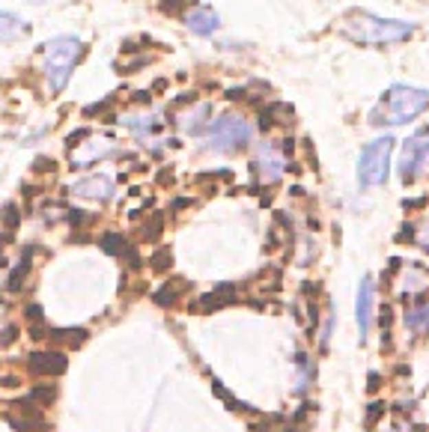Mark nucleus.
<instances>
[{
	"instance_id": "3",
	"label": "nucleus",
	"mask_w": 429,
	"mask_h": 432,
	"mask_svg": "<svg viewBox=\"0 0 429 432\" xmlns=\"http://www.w3.org/2000/svg\"><path fill=\"white\" fill-rule=\"evenodd\" d=\"M346 39L358 45H393L402 42L415 33V27L406 21H388V18H375L370 12H352L340 27Z\"/></svg>"
},
{
	"instance_id": "22",
	"label": "nucleus",
	"mask_w": 429,
	"mask_h": 432,
	"mask_svg": "<svg viewBox=\"0 0 429 432\" xmlns=\"http://www.w3.org/2000/svg\"><path fill=\"white\" fill-rule=\"evenodd\" d=\"M170 263H173L170 250H158V254L149 259V268H152V272H164V268H170Z\"/></svg>"
},
{
	"instance_id": "25",
	"label": "nucleus",
	"mask_w": 429,
	"mask_h": 432,
	"mask_svg": "<svg viewBox=\"0 0 429 432\" xmlns=\"http://www.w3.org/2000/svg\"><path fill=\"white\" fill-rule=\"evenodd\" d=\"M24 316H30V322H33V325H42V307H39V304H27V307H24Z\"/></svg>"
},
{
	"instance_id": "12",
	"label": "nucleus",
	"mask_w": 429,
	"mask_h": 432,
	"mask_svg": "<svg viewBox=\"0 0 429 432\" xmlns=\"http://www.w3.org/2000/svg\"><path fill=\"white\" fill-rule=\"evenodd\" d=\"M185 24H188V30L197 33V36H212L214 30H218L221 18H218V12H212L209 6H197L185 15Z\"/></svg>"
},
{
	"instance_id": "20",
	"label": "nucleus",
	"mask_w": 429,
	"mask_h": 432,
	"mask_svg": "<svg viewBox=\"0 0 429 432\" xmlns=\"http://www.w3.org/2000/svg\"><path fill=\"white\" fill-rule=\"evenodd\" d=\"M188 283L185 281H170L164 283L161 290L155 292V304H161V307H167V304H176L179 301V292H185Z\"/></svg>"
},
{
	"instance_id": "13",
	"label": "nucleus",
	"mask_w": 429,
	"mask_h": 432,
	"mask_svg": "<svg viewBox=\"0 0 429 432\" xmlns=\"http://www.w3.org/2000/svg\"><path fill=\"white\" fill-rule=\"evenodd\" d=\"M30 33V24L24 21V18H18L15 12H3L0 9V42H18L21 36Z\"/></svg>"
},
{
	"instance_id": "2",
	"label": "nucleus",
	"mask_w": 429,
	"mask_h": 432,
	"mask_svg": "<svg viewBox=\"0 0 429 432\" xmlns=\"http://www.w3.org/2000/svg\"><path fill=\"white\" fill-rule=\"evenodd\" d=\"M426 105H429V89L393 84L390 89H384V96H382V102L375 105L370 122L373 125H406L408 120H415Z\"/></svg>"
},
{
	"instance_id": "17",
	"label": "nucleus",
	"mask_w": 429,
	"mask_h": 432,
	"mask_svg": "<svg viewBox=\"0 0 429 432\" xmlns=\"http://www.w3.org/2000/svg\"><path fill=\"white\" fill-rule=\"evenodd\" d=\"M209 122H212L209 105H200L197 111H188V116H182V131H188V134H203Z\"/></svg>"
},
{
	"instance_id": "14",
	"label": "nucleus",
	"mask_w": 429,
	"mask_h": 432,
	"mask_svg": "<svg viewBox=\"0 0 429 432\" xmlns=\"http://www.w3.org/2000/svg\"><path fill=\"white\" fill-rule=\"evenodd\" d=\"M236 286H230V283H223V286H218V290H212L209 295H203L197 304H191V307H197L200 313H212V310H218V307H227V304H232L236 301Z\"/></svg>"
},
{
	"instance_id": "8",
	"label": "nucleus",
	"mask_w": 429,
	"mask_h": 432,
	"mask_svg": "<svg viewBox=\"0 0 429 432\" xmlns=\"http://www.w3.org/2000/svg\"><path fill=\"white\" fill-rule=\"evenodd\" d=\"M254 170L263 182H277L286 170V152H277L274 143H263L254 158Z\"/></svg>"
},
{
	"instance_id": "21",
	"label": "nucleus",
	"mask_w": 429,
	"mask_h": 432,
	"mask_svg": "<svg viewBox=\"0 0 429 432\" xmlns=\"http://www.w3.org/2000/svg\"><path fill=\"white\" fill-rule=\"evenodd\" d=\"M98 248H102L104 254H111V257H125V250H129V241H125L120 233H104V236L98 239Z\"/></svg>"
},
{
	"instance_id": "24",
	"label": "nucleus",
	"mask_w": 429,
	"mask_h": 432,
	"mask_svg": "<svg viewBox=\"0 0 429 432\" xmlns=\"http://www.w3.org/2000/svg\"><path fill=\"white\" fill-rule=\"evenodd\" d=\"M0 221H6V227L15 230L18 227V209H15V206H6V209L0 212Z\"/></svg>"
},
{
	"instance_id": "28",
	"label": "nucleus",
	"mask_w": 429,
	"mask_h": 432,
	"mask_svg": "<svg viewBox=\"0 0 429 432\" xmlns=\"http://www.w3.org/2000/svg\"><path fill=\"white\" fill-rule=\"evenodd\" d=\"M420 241H424L426 250H429V224H426V230H424V236H420Z\"/></svg>"
},
{
	"instance_id": "10",
	"label": "nucleus",
	"mask_w": 429,
	"mask_h": 432,
	"mask_svg": "<svg viewBox=\"0 0 429 432\" xmlns=\"http://www.w3.org/2000/svg\"><path fill=\"white\" fill-rule=\"evenodd\" d=\"M69 367V358L63 352H30L27 355V370L33 376H45V379H51V376H63Z\"/></svg>"
},
{
	"instance_id": "11",
	"label": "nucleus",
	"mask_w": 429,
	"mask_h": 432,
	"mask_svg": "<svg viewBox=\"0 0 429 432\" xmlns=\"http://www.w3.org/2000/svg\"><path fill=\"white\" fill-rule=\"evenodd\" d=\"M87 143H89V149H78V152H72V167H89V164H96L98 158H104V155H111L113 152V143L107 140V138H89L87 134Z\"/></svg>"
},
{
	"instance_id": "7",
	"label": "nucleus",
	"mask_w": 429,
	"mask_h": 432,
	"mask_svg": "<svg viewBox=\"0 0 429 432\" xmlns=\"http://www.w3.org/2000/svg\"><path fill=\"white\" fill-rule=\"evenodd\" d=\"M113 191H116L113 179L104 176V173L84 176V179H78V182L72 185V194L80 197V200H93V203H107L113 197Z\"/></svg>"
},
{
	"instance_id": "29",
	"label": "nucleus",
	"mask_w": 429,
	"mask_h": 432,
	"mask_svg": "<svg viewBox=\"0 0 429 432\" xmlns=\"http://www.w3.org/2000/svg\"><path fill=\"white\" fill-rule=\"evenodd\" d=\"M27 3H33V6H42V3H45V0H27Z\"/></svg>"
},
{
	"instance_id": "26",
	"label": "nucleus",
	"mask_w": 429,
	"mask_h": 432,
	"mask_svg": "<svg viewBox=\"0 0 429 432\" xmlns=\"http://www.w3.org/2000/svg\"><path fill=\"white\" fill-rule=\"evenodd\" d=\"M18 337V331L12 328V325H9L6 331H0V343H3V346H12V340Z\"/></svg>"
},
{
	"instance_id": "15",
	"label": "nucleus",
	"mask_w": 429,
	"mask_h": 432,
	"mask_svg": "<svg viewBox=\"0 0 429 432\" xmlns=\"http://www.w3.org/2000/svg\"><path fill=\"white\" fill-rule=\"evenodd\" d=\"M45 340L54 346H66V349H80L87 343V331L84 328H48Z\"/></svg>"
},
{
	"instance_id": "18",
	"label": "nucleus",
	"mask_w": 429,
	"mask_h": 432,
	"mask_svg": "<svg viewBox=\"0 0 429 432\" xmlns=\"http://www.w3.org/2000/svg\"><path fill=\"white\" fill-rule=\"evenodd\" d=\"M27 400H30L33 406H39V409H51L54 402H57V385H54V382L36 385V388L27 393Z\"/></svg>"
},
{
	"instance_id": "23",
	"label": "nucleus",
	"mask_w": 429,
	"mask_h": 432,
	"mask_svg": "<svg viewBox=\"0 0 429 432\" xmlns=\"http://www.w3.org/2000/svg\"><path fill=\"white\" fill-rule=\"evenodd\" d=\"M214 393H218V397H221L223 402H227V406H232V409H248V406H245V402H239V400H236V397H232V393H230L227 388H223V385H221V382H214Z\"/></svg>"
},
{
	"instance_id": "16",
	"label": "nucleus",
	"mask_w": 429,
	"mask_h": 432,
	"mask_svg": "<svg viewBox=\"0 0 429 432\" xmlns=\"http://www.w3.org/2000/svg\"><path fill=\"white\" fill-rule=\"evenodd\" d=\"M406 328L411 334H426L429 331V301L415 304L411 310H406Z\"/></svg>"
},
{
	"instance_id": "6",
	"label": "nucleus",
	"mask_w": 429,
	"mask_h": 432,
	"mask_svg": "<svg viewBox=\"0 0 429 432\" xmlns=\"http://www.w3.org/2000/svg\"><path fill=\"white\" fill-rule=\"evenodd\" d=\"M426 161H429V125L417 129L406 143H402V158H399L402 182H415Z\"/></svg>"
},
{
	"instance_id": "4",
	"label": "nucleus",
	"mask_w": 429,
	"mask_h": 432,
	"mask_svg": "<svg viewBox=\"0 0 429 432\" xmlns=\"http://www.w3.org/2000/svg\"><path fill=\"white\" fill-rule=\"evenodd\" d=\"M206 149L209 152H239L254 140V125L241 114H221L206 125Z\"/></svg>"
},
{
	"instance_id": "1",
	"label": "nucleus",
	"mask_w": 429,
	"mask_h": 432,
	"mask_svg": "<svg viewBox=\"0 0 429 432\" xmlns=\"http://www.w3.org/2000/svg\"><path fill=\"white\" fill-rule=\"evenodd\" d=\"M84 57V42L78 36H57V39H48L42 48V72H45V84H48V93L57 96L63 87L69 84L72 72Z\"/></svg>"
},
{
	"instance_id": "9",
	"label": "nucleus",
	"mask_w": 429,
	"mask_h": 432,
	"mask_svg": "<svg viewBox=\"0 0 429 432\" xmlns=\"http://www.w3.org/2000/svg\"><path fill=\"white\" fill-rule=\"evenodd\" d=\"M373 307H375V283H373V277L366 274L364 281H361V286H358V301H355V316H358V331H361V340L370 337Z\"/></svg>"
},
{
	"instance_id": "5",
	"label": "nucleus",
	"mask_w": 429,
	"mask_h": 432,
	"mask_svg": "<svg viewBox=\"0 0 429 432\" xmlns=\"http://www.w3.org/2000/svg\"><path fill=\"white\" fill-rule=\"evenodd\" d=\"M390 152H393V138L384 134V138H375L373 143H366L361 149V158H358V185L361 188H375L384 185L390 170Z\"/></svg>"
},
{
	"instance_id": "27",
	"label": "nucleus",
	"mask_w": 429,
	"mask_h": 432,
	"mask_svg": "<svg viewBox=\"0 0 429 432\" xmlns=\"http://www.w3.org/2000/svg\"><path fill=\"white\" fill-rule=\"evenodd\" d=\"M384 432H411V429H408V424H393V426H388Z\"/></svg>"
},
{
	"instance_id": "19",
	"label": "nucleus",
	"mask_w": 429,
	"mask_h": 432,
	"mask_svg": "<svg viewBox=\"0 0 429 432\" xmlns=\"http://www.w3.org/2000/svg\"><path fill=\"white\" fill-rule=\"evenodd\" d=\"M27 274H30V257H24L21 263H18L12 272H9V277H6V292H21L24 290V283H27Z\"/></svg>"
}]
</instances>
